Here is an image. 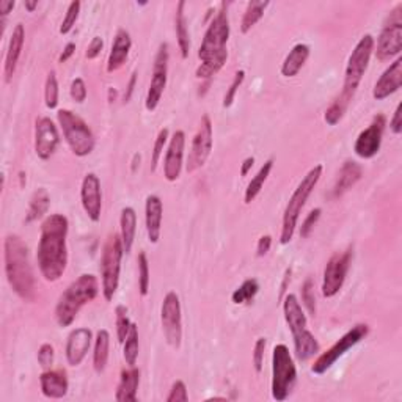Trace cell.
<instances>
[{"label":"cell","mask_w":402,"mask_h":402,"mask_svg":"<svg viewBox=\"0 0 402 402\" xmlns=\"http://www.w3.org/2000/svg\"><path fill=\"white\" fill-rule=\"evenodd\" d=\"M70 222L63 214H51L41 223V234L37 250L39 274L46 282H58L68 265L66 237Z\"/></svg>","instance_id":"6da1fadb"},{"label":"cell","mask_w":402,"mask_h":402,"mask_svg":"<svg viewBox=\"0 0 402 402\" xmlns=\"http://www.w3.org/2000/svg\"><path fill=\"white\" fill-rule=\"evenodd\" d=\"M227 4L222 2L219 11L211 20L204 38L201 41L199 58L200 66L196 68L195 76L201 80H211L225 66L228 60V39H230V19Z\"/></svg>","instance_id":"7a4b0ae2"},{"label":"cell","mask_w":402,"mask_h":402,"mask_svg":"<svg viewBox=\"0 0 402 402\" xmlns=\"http://www.w3.org/2000/svg\"><path fill=\"white\" fill-rule=\"evenodd\" d=\"M4 260L6 280L15 294L25 302L35 301V275L30 264L29 247L19 236L10 234L5 237Z\"/></svg>","instance_id":"3957f363"},{"label":"cell","mask_w":402,"mask_h":402,"mask_svg":"<svg viewBox=\"0 0 402 402\" xmlns=\"http://www.w3.org/2000/svg\"><path fill=\"white\" fill-rule=\"evenodd\" d=\"M99 294V282L93 274L80 275L60 296L56 306V321L60 327H70L82 306L93 302Z\"/></svg>","instance_id":"277c9868"},{"label":"cell","mask_w":402,"mask_h":402,"mask_svg":"<svg viewBox=\"0 0 402 402\" xmlns=\"http://www.w3.org/2000/svg\"><path fill=\"white\" fill-rule=\"evenodd\" d=\"M283 313L286 324L292 333L294 339V356L299 362H306L311 357H315L321 349L318 339L306 327V316L302 308L301 302L297 301L294 294H288L283 297Z\"/></svg>","instance_id":"5b68a950"},{"label":"cell","mask_w":402,"mask_h":402,"mask_svg":"<svg viewBox=\"0 0 402 402\" xmlns=\"http://www.w3.org/2000/svg\"><path fill=\"white\" fill-rule=\"evenodd\" d=\"M322 170L324 167L321 163L313 167L310 172L303 176V180L299 182V186L296 187L294 192H292L288 204H286L283 223H282V233H280V242L283 245L289 244L292 241V237H294L299 217H301V213L306 200H308V196L313 194V190H315L319 180H321Z\"/></svg>","instance_id":"8992f818"},{"label":"cell","mask_w":402,"mask_h":402,"mask_svg":"<svg viewBox=\"0 0 402 402\" xmlns=\"http://www.w3.org/2000/svg\"><path fill=\"white\" fill-rule=\"evenodd\" d=\"M297 382V368L288 346L277 344L272 352V398L283 402L291 396Z\"/></svg>","instance_id":"52a82bcc"},{"label":"cell","mask_w":402,"mask_h":402,"mask_svg":"<svg viewBox=\"0 0 402 402\" xmlns=\"http://www.w3.org/2000/svg\"><path fill=\"white\" fill-rule=\"evenodd\" d=\"M58 125L63 131V137L68 146L77 158H85L94 149V135L87 123L68 108H61L57 112Z\"/></svg>","instance_id":"ba28073f"},{"label":"cell","mask_w":402,"mask_h":402,"mask_svg":"<svg viewBox=\"0 0 402 402\" xmlns=\"http://www.w3.org/2000/svg\"><path fill=\"white\" fill-rule=\"evenodd\" d=\"M125 255L123 249L121 236L111 234L107 237L101 255V282H102V294L107 302L113 301V296L117 294L120 284V272H121V260Z\"/></svg>","instance_id":"9c48e42d"},{"label":"cell","mask_w":402,"mask_h":402,"mask_svg":"<svg viewBox=\"0 0 402 402\" xmlns=\"http://www.w3.org/2000/svg\"><path fill=\"white\" fill-rule=\"evenodd\" d=\"M374 46H376V41H374L372 35H365L362 39L358 41L357 46L353 47L349 61H347L343 93L349 94V96L352 98L357 92L360 82H362L365 76L368 66H370V60L374 52Z\"/></svg>","instance_id":"30bf717a"},{"label":"cell","mask_w":402,"mask_h":402,"mask_svg":"<svg viewBox=\"0 0 402 402\" xmlns=\"http://www.w3.org/2000/svg\"><path fill=\"white\" fill-rule=\"evenodd\" d=\"M370 333V327L366 324H357L353 325L352 329L344 333V335L338 339V341L333 344L329 351L321 353L318 357V360L311 366V372L316 374V376H322L330 368L335 365L339 358H341L344 353L352 349L353 346H357L362 339H365Z\"/></svg>","instance_id":"8fae6325"},{"label":"cell","mask_w":402,"mask_h":402,"mask_svg":"<svg viewBox=\"0 0 402 402\" xmlns=\"http://www.w3.org/2000/svg\"><path fill=\"white\" fill-rule=\"evenodd\" d=\"M402 51V4L391 10L382 32L377 38V46H374V52L380 61H388L399 57Z\"/></svg>","instance_id":"7c38bea8"},{"label":"cell","mask_w":402,"mask_h":402,"mask_svg":"<svg viewBox=\"0 0 402 402\" xmlns=\"http://www.w3.org/2000/svg\"><path fill=\"white\" fill-rule=\"evenodd\" d=\"M161 324L167 343L173 349H180L182 341V316L180 296L175 291L167 292V296L163 297L161 308Z\"/></svg>","instance_id":"4fadbf2b"},{"label":"cell","mask_w":402,"mask_h":402,"mask_svg":"<svg viewBox=\"0 0 402 402\" xmlns=\"http://www.w3.org/2000/svg\"><path fill=\"white\" fill-rule=\"evenodd\" d=\"M214 145V132H213V121H211L209 115H203L199 131H196L195 137L192 140V148H190V154L187 159L186 170L187 173H194L196 170L201 168L206 163L208 158L213 151Z\"/></svg>","instance_id":"5bb4252c"},{"label":"cell","mask_w":402,"mask_h":402,"mask_svg":"<svg viewBox=\"0 0 402 402\" xmlns=\"http://www.w3.org/2000/svg\"><path fill=\"white\" fill-rule=\"evenodd\" d=\"M352 261V250L341 251L333 255L324 269L322 278V296L327 299L335 297L341 291L346 282L347 272H349Z\"/></svg>","instance_id":"9a60e30c"},{"label":"cell","mask_w":402,"mask_h":402,"mask_svg":"<svg viewBox=\"0 0 402 402\" xmlns=\"http://www.w3.org/2000/svg\"><path fill=\"white\" fill-rule=\"evenodd\" d=\"M167 74H168V46L161 44L159 51L156 54L153 77L149 82V88L145 99V107L148 112H154L162 99V94L167 87Z\"/></svg>","instance_id":"2e32d148"},{"label":"cell","mask_w":402,"mask_h":402,"mask_svg":"<svg viewBox=\"0 0 402 402\" xmlns=\"http://www.w3.org/2000/svg\"><path fill=\"white\" fill-rule=\"evenodd\" d=\"M387 126V118L384 115H376L372 118L371 125L368 126L365 131L360 132V135L353 145V151L362 159H372L380 151L382 146V137Z\"/></svg>","instance_id":"e0dca14e"},{"label":"cell","mask_w":402,"mask_h":402,"mask_svg":"<svg viewBox=\"0 0 402 402\" xmlns=\"http://www.w3.org/2000/svg\"><path fill=\"white\" fill-rule=\"evenodd\" d=\"M60 145L58 129L54 121L41 117L35 123V153L41 161H49Z\"/></svg>","instance_id":"ac0fdd59"},{"label":"cell","mask_w":402,"mask_h":402,"mask_svg":"<svg viewBox=\"0 0 402 402\" xmlns=\"http://www.w3.org/2000/svg\"><path fill=\"white\" fill-rule=\"evenodd\" d=\"M184 148H186V134L184 131H176L170 139L165 159H163V176L168 182L180 180L184 163Z\"/></svg>","instance_id":"d6986e66"},{"label":"cell","mask_w":402,"mask_h":402,"mask_svg":"<svg viewBox=\"0 0 402 402\" xmlns=\"http://www.w3.org/2000/svg\"><path fill=\"white\" fill-rule=\"evenodd\" d=\"M80 200L88 219L94 223L99 222L102 211V194H101V181L94 173L85 175L84 181H82Z\"/></svg>","instance_id":"ffe728a7"},{"label":"cell","mask_w":402,"mask_h":402,"mask_svg":"<svg viewBox=\"0 0 402 402\" xmlns=\"http://www.w3.org/2000/svg\"><path fill=\"white\" fill-rule=\"evenodd\" d=\"M402 85V57H398L387 68L382 76L376 82L372 90V98L384 101L396 93Z\"/></svg>","instance_id":"44dd1931"},{"label":"cell","mask_w":402,"mask_h":402,"mask_svg":"<svg viewBox=\"0 0 402 402\" xmlns=\"http://www.w3.org/2000/svg\"><path fill=\"white\" fill-rule=\"evenodd\" d=\"M92 330L88 329H76L70 333V337H68V341H66V360L68 363L71 366H79L82 362H84V358L87 357L88 351H90V346H92Z\"/></svg>","instance_id":"7402d4cb"},{"label":"cell","mask_w":402,"mask_h":402,"mask_svg":"<svg viewBox=\"0 0 402 402\" xmlns=\"http://www.w3.org/2000/svg\"><path fill=\"white\" fill-rule=\"evenodd\" d=\"M41 393L47 399H61L68 394L70 390V382H68L66 372L61 370H46L39 376Z\"/></svg>","instance_id":"603a6c76"},{"label":"cell","mask_w":402,"mask_h":402,"mask_svg":"<svg viewBox=\"0 0 402 402\" xmlns=\"http://www.w3.org/2000/svg\"><path fill=\"white\" fill-rule=\"evenodd\" d=\"M162 215H163L162 200L158 195H149L145 203V223H146L148 241L151 244H158L161 239Z\"/></svg>","instance_id":"cb8c5ba5"},{"label":"cell","mask_w":402,"mask_h":402,"mask_svg":"<svg viewBox=\"0 0 402 402\" xmlns=\"http://www.w3.org/2000/svg\"><path fill=\"white\" fill-rule=\"evenodd\" d=\"M131 47H132V39L131 35H129V32L125 29H120L113 38L112 49L111 54H108L107 73L118 71L120 68L126 63L129 52H131Z\"/></svg>","instance_id":"d4e9b609"},{"label":"cell","mask_w":402,"mask_h":402,"mask_svg":"<svg viewBox=\"0 0 402 402\" xmlns=\"http://www.w3.org/2000/svg\"><path fill=\"white\" fill-rule=\"evenodd\" d=\"M24 41H25V30L23 24H18L13 30V35L10 38V44H8V51H6L5 56V68H4V74H5V80L10 82L13 74L16 71L18 61L20 54H23V47H24Z\"/></svg>","instance_id":"484cf974"},{"label":"cell","mask_w":402,"mask_h":402,"mask_svg":"<svg viewBox=\"0 0 402 402\" xmlns=\"http://www.w3.org/2000/svg\"><path fill=\"white\" fill-rule=\"evenodd\" d=\"M362 175H363V168L360 167L357 162L346 161L343 163L341 170H339L335 186H333L332 190L333 199H339V196L344 195L347 190H351L360 180H362Z\"/></svg>","instance_id":"4316f807"},{"label":"cell","mask_w":402,"mask_h":402,"mask_svg":"<svg viewBox=\"0 0 402 402\" xmlns=\"http://www.w3.org/2000/svg\"><path fill=\"white\" fill-rule=\"evenodd\" d=\"M139 384H140V371L135 366H129V370H125L121 372L117 393H115V399L118 402H135L137 401Z\"/></svg>","instance_id":"83f0119b"},{"label":"cell","mask_w":402,"mask_h":402,"mask_svg":"<svg viewBox=\"0 0 402 402\" xmlns=\"http://www.w3.org/2000/svg\"><path fill=\"white\" fill-rule=\"evenodd\" d=\"M308 57H310V47L302 43L296 44L282 63V76L296 77L297 74L301 73Z\"/></svg>","instance_id":"f1b7e54d"},{"label":"cell","mask_w":402,"mask_h":402,"mask_svg":"<svg viewBox=\"0 0 402 402\" xmlns=\"http://www.w3.org/2000/svg\"><path fill=\"white\" fill-rule=\"evenodd\" d=\"M135 231H137V214H135L134 208H125L121 211L120 217V236L123 242V249L125 253H131L134 239H135Z\"/></svg>","instance_id":"f546056e"},{"label":"cell","mask_w":402,"mask_h":402,"mask_svg":"<svg viewBox=\"0 0 402 402\" xmlns=\"http://www.w3.org/2000/svg\"><path fill=\"white\" fill-rule=\"evenodd\" d=\"M186 2L181 0L176 6V16H175V30H176V38H178V46L181 51V57L186 60L190 54V35H189V27H187V18L186 13Z\"/></svg>","instance_id":"4dcf8cb0"},{"label":"cell","mask_w":402,"mask_h":402,"mask_svg":"<svg viewBox=\"0 0 402 402\" xmlns=\"http://www.w3.org/2000/svg\"><path fill=\"white\" fill-rule=\"evenodd\" d=\"M108 346H111V333L106 329H101L94 338V352H93V368L98 374L104 372L108 362Z\"/></svg>","instance_id":"1f68e13d"},{"label":"cell","mask_w":402,"mask_h":402,"mask_svg":"<svg viewBox=\"0 0 402 402\" xmlns=\"http://www.w3.org/2000/svg\"><path fill=\"white\" fill-rule=\"evenodd\" d=\"M269 4H270L269 0H251V2H249L247 8H245V13L242 16V20H241V32L244 33V35L245 33H249L258 23H260Z\"/></svg>","instance_id":"d6a6232c"},{"label":"cell","mask_w":402,"mask_h":402,"mask_svg":"<svg viewBox=\"0 0 402 402\" xmlns=\"http://www.w3.org/2000/svg\"><path fill=\"white\" fill-rule=\"evenodd\" d=\"M272 168H274V159L265 161L264 165L260 168V172H258L253 176V180L249 182V186H247V189H245V194H244V203L245 204H250L256 199L258 195H260L261 189L264 187V182L268 181V178H269Z\"/></svg>","instance_id":"836d02e7"},{"label":"cell","mask_w":402,"mask_h":402,"mask_svg":"<svg viewBox=\"0 0 402 402\" xmlns=\"http://www.w3.org/2000/svg\"><path fill=\"white\" fill-rule=\"evenodd\" d=\"M51 206V196L47 194L46 189H38L35 194H33L29 206V213L25 217V223H32L38 219H41Z\"/></svg>","instance_id":"e575fe53"},{"label":"cell","mask_w":402,"mask_h":402,"mask_svg":"<svg viewBox=\"0 0 402 402\" xmlns=\"http://www.w3.org/2000/svg\"><path fill=\"white\" fill-rule=\"evenodd\" d=\"M351 101H352V96H349V94H346V93L339 94V96L332 102L330 107L325 111L324 120H325L327 125H329V126H337L338 123L343 120L344 113L347 111V107H349Z\"/></svg>","instance_id":"d590c367"},{"label":"cell","mask_w":402,"mask_h":402,"mask_svg":"<svg viewBox=\"0 0 402 402\" xmlns=\"http://www.w3.org/2000/svg\"><path fill=\"white\" fill-rule=\"evenodd\" d=\"M123 357L126 360L127 366H135L139 358V327L137 324L131 325V330H129L126 341L123 343Z\"/></svg>","instance_id":"8d00e7d4"},{"label":"cell","mask_w":402,"mask_h":402,"mask_svg":"<svg viewBox=\"0 0 402 402\" xmlns=\"http://www.w3.org/2000/svg\"><path fill=\"white\" fill-rule=\"evenodd\" d=\"M258 291H260V284H258V280L255 278H249V280H245L239 288H237L233 296H231V301L236 305H244V303H250L253 301L255 296L258 294Z\"/></svg>","instance_id":"74e56055"},{"label":"cell","mask_w":402,"mask_h":402,"mask_svg":"<svg viewBox=\"0 0 402 402\" xmlns=\"http://www.w3.org/2000/svg\"><path fill=\"white\" fill-rule=\"evenodd\" d=\"M44 101H46V107L51 108V111L57 108L58 106V80L56 76V71H51L46 77Z\"/></svg>","instance_id":"f35d334b"},{"label":"cell","mask_w":402,"mask_h":402,"mask_svg":"<svg viewBox=\"0 0 402 402\" xmlns=\"http://www.w3.org/2000/svg\"><path fill=\"white\" fill-rule=\"evenodd\" d=\"M115 315H117V337L118 343H125L129 330H131V319H129V310L125 305H118L115 308Z\"/></svg>","instance_id":"ab89813d"},{"label":"cell","mask_w":402,"mask_h":402,"mask_svg":"<svg viewBox=\"0 0 402 402\" xmlns=\"http://www.w3.org/2000/svg\"><path fill=\"white\" fill-rule=\"evenodd\" d=\"M137 263H139V292L142 297H146L149 292V263L145 251H140Z\"/></svg>","instance_id":"60d3db41"},{"label":"cell","mask_w":402,"mask_h":402,"mask_svg":"<svg viewBox=\"0 0 402 402\" xmlns=\"http://www.w3.org/2000/svg\"><path fill=\"white\" fill-rule=\"evenodd\" d=\"M80 6L82 4L79 2V0H74V2H71L70 6H68L63 23H61L60 25L61 35H68V33L73 30V27L76 25L77 19H79V13H80Z\"/></svg>","instance_id":"b9f144b4"},{"label":"cell","mask_w":402,"mask_h":402,"mask_svg":"<svg viewBox=\"0 0 402 402\" xmlns=\"http://www.w3.org/2000/svg\"><path fill=\"white\" fill-rule=\"evenodd\" d=\"M167 142H168V129L163 127L159 131L158 137H156V142H154V148L151 153V172H156V168H158L159 161L163 154V148H165Z\"/></svg>","instance_id":"7bdbcfd3"},{"label":"cell","mask_w":402,"mask_h":402,"mask_svg":"<svg viewBox=\"0 0 402 402\" xmlns=\"http://www.w3.org/2000/svg\"><path fill=\"white\" fill-rule=\"evenodd\" d=\"M302 302L311 316H316V296H315V282L306 278L302 284Z\"/></svg>","instance_id":"ee69618b"},{"label":"cell","mask_w":402,"mask_h":402,"mask_svg":"<svg viewBox=\"0 0 402 402\" xmlns=\"http://www.w3.org/2000/svg\"><path fill=\"white\" fill-rule=\"evenodd\" d=\"M244 79H245V71L244 70L237 71L233 82H231V85L227 90V93H225V98H223V107L225 108H228V107L233 106V102L236 99V94H237V92H239L241 85L244 84Z\"/></svg>","instance_id":"f6af8a7d"},{"label":"cell","mask_w":402,"mask_h":402,"mask_svg":"<svg viewBox=\"0 0 402 402\" xmlns=\"http://www.w3.org/2000/svg\"><path fill=\"white\" fill-rule=\"evenodd\" d=\"M321 214H322V209L321 208H316L313 209L311 213L305 217V220L301 227V237L302 239H306L311 234L313 228H315V225L318 223V220L321 219Z\"/></svg>","instance_id":"bcb514c9"},{"label":"cell","mask_w":402,"mask_h":402,"mask_svg":"<svg viewBox=\"0 0 402 402\" xmlns=\"http://www.w3.org/2000/svg\"><path fill=\"white\" fill-rule=\"evenodd\" d=\"M165 401L167 402H187L189 393H187L186 384H184L182 380H176V382H173L172 390H170Z\"/></svg>","instance_id":"7dc6e473"},{"label":"cell","mask_w":402,"mask_h":402,"mask_svg":"<svg viewBox=\"0 0 402 402\" xmlns=\"http://www.w3.org/2000/svg\"><path fill=\"white\" fill-rule=\"evenodd\" d=\"M54 358H56V352H54L52 344H43L38 349V363L44 370H51L54 365Z\"/></svg>","instance_id":"c3c4849f"},{"label":"cell","mask_w":402,"mask_h":402,"mask_svg":"<svg viewBox=\"0 0 402 402\" xmlns=\"http://www.w3.org/2000/svg\"><path fill=\"white\" fill-rule=\"evenodd\" d=\"M264 352H265V338H258L253 347V368L258 374L263 371Z\"/></svg>","instance_id":"681fc988"},{"label":"cell","mask_w":402,"mask_h":402,"mask_svg":"<svg viewBox=\"0 0 402 402\" xmlns=\"http://www.w3.org/2000/svg\"><path fill=\"white\" fill-rule=\"evenodd\" d=\"M70 92H71V98L76 102H79V104H82V102L87 99V94H88L84 79H80V77L74 79Z\"/></svg>","instance_id":"f907efd6"},{"label":"cell","mask_w":402,"mask_h":402,"mask_svg":"<svg viewBox=\"0 0 402 402\" xmlns=\"http://www.w3.org/2000/svg\"><path fill=\"white\" fill-rule=\"evenodd\" d=\"M102 49H104V39H102L101 37H94V38L92 39V43L88 44V47H87L85 57H87L88 60L98 58V57L101 56Z\"/></svg>","instance_id":"816d5d0a"},{"label":"cell","mask_w":402,"mask_h":402,"mask_svg":"<svg viewBox=\"0 0 402 402\" xmlns=\"http://www.w3.org/2000/svg\"><path fill=\"white\" fill-rule=\"evenodd\" d=\"M390 129L394 135H399L402 132V102H399L396 111L393 113V118L390 120Z\"/></svg>","instance_id":"f5cc1de1"},{"label":"cell","mask_w":402,"mask_h":402,"mask_svg":"<svg viewBox=\"0 0 402 402\" xmlns=\"http://www.w3.org/2000/svg\"><path fill=\"white\" fill-rule=\"evenodd\" d=\"M270 247H272V237L269 234L261 236L260 241H258V245H256V255L260 258L265 256L269 253Z\"/></svg>","instance_id":"db71d44e"},{"label":"cell","mask_w":402,"mask_h":402,"mask_svg":"<svg viewBox=\"0 0 402 402\" xmlns=\"http://www.w3.org/2000/svg\"><path fill=\"white\" fill-rule=\"evenodd\" d=\"M135 84H137V71H134L131 74V79H129V84L126 87V92H125V96H123V101L125 102H129L132 98V93H134V88H135Z\"/></svg>","instance_id":"11a10c76"},{"label":"cell","mask_w":402,"mask_h":402,"mask_svg":"<svg viewBox=\"0 0 402 402\" xmlns=\"http://www.w3.org/2000/svg\"><path fill=\"white\" fill-rule=\"evenodd\" d=\"M74 52H76V43H68V44L65 46L63 52L60 54L58 63H66V61L74 56Z\"/></svg>","instance_id":"9f6ffc18"},{"label":"cell","mask_w":402,"mask_h":402,"mask_svg":"<svg viewBox=\"0 0 402 402\" xmlns=\"http://www.w3.org/2000/svg\"><path fill=\"white\" fill-rule=\"evenodd\" d=\"M15 2L13 0H4V2H0V15H2V18H6V15L15 8Z\"/></svg>","instance_id":"6f0895ef"},{"label":"cell","mask_w":402,"mask_h":402,"mask_svg":"<svg viewBox=\"0 0 402 402\" xmlns=\"http://www.w3.org/2000/svg\"><path fill=\"white\" fill-rule=\"evenodd\" d=\"M253 165H255V158H247V159H245L242 162V167H241V175L247 176L250 170L253 168Z\"/></svg>","instance_id":"680465c9"},{"label":"cell","mask_w":402,"mask_h":402,"mask_svg":"<svg viewBox=\"0 0 402 402\" xmlns=\"http://www.w3.org/2000/svg\"><path fill=\"white\" fill-rule=\"evenodd\" d=\"M289 282H291V269H286L284 277H283V283H282V289H280V301H283L284 292H286V288H288Z\"/></svg>","instance_id":"91938a15"},{"label":"cell","mask_w":402,"mask_h":402,"mask_svg":"<svg viewBox=\"0 0 402 402\" xmlns=\"http://www.w3.org/2000/svg\"><path fill=\"white\" fill-rule=\"evenodd\" d=\"M24 6H25V8L29 10L30 13H33V11H35L37 6H38V0H25Z\"/></svg>","instance_id":"94428289"},{"label":"cell","mask_w":402,"mask_h":402,"mask_svg":"<svg viewBox=\"0 0 402 402\" xmlns=\"http://www.w3.org/2000/svg\"><path fill=\"white\" fill-rule=\"evenodd\" d=\"M115 101H117V90H115L113 87H111L108 88V102L112 104V102H115Z\"/></svg>","instance_id":"6125c7cd"}]
</instances>
